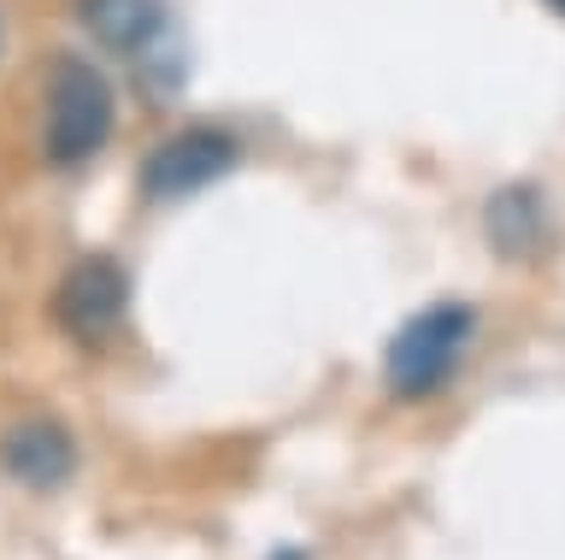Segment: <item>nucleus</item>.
<instances>
[{
	"label": "nucleus",
	"instance_id": "nucleus-1",
	"mask_svg": "<svg viewBox=\"0 0 565 560\" xmlns=\"http://www.w3.org/2000/svg\"><path fill=\"white\" fill-rule=\"evenodd\" d=\"M477 337V313L459 307V302H441V307H424L418 319L401 325V337L388 342V383L395 395H430L454 378L459 355L471 348Z\"/></svg>",
	"mask_w": 565,
	"mask_h": 560
},
{
	"label": "nucleus",
	"instance_id": "nucleus-2",
	"mask_svg": "<svg viewBox=\"0 0 565 560\" xmlns=\"http://www.w3.org/2000/svg\"><path fill=\"white\" fill-rule=\"evenodd\" d=\"M113 136V83L83 60H60L47 83V160L83 166Z\"/></svg>",
	"mask_w": 565,
	"mask_h": 560
},
{
	"label": "nucleus",
	"instance_id": "nucleus-3",
	"mask_svg": "<svg viewBox=\"0 0 565 560\" xmlns=\"http://www.w3.org/2000/svg\"><path fill=\"white\" fill-rule=\"evenodd\" d=\"M242 160V142L230 130H212V125H194V130H177L166 136L148 166H141V189H148L153 201H189L212 189L218 178H230Z\"/></svg>",
	"mask_w": 565,
	"mask_h": 560
},
{
	"label": "nucleus",
	"instance_id": "nucleus-4",
	"mask_svg": "<svg viewBox=\"0 0 565 560\" xmlns=\"http://www.w3.org/2000/svg\"><path fill=\"white\" fill-rule=\"evenodd\" d=\"M124 307H130V277H124L118 260H77L65 272L60 295H53V319H60L77 342H100L124 325Z\"/></svg>",
	"mask_w": 565,
	"mask_h": 560
},
{
	"label": "nucleus",
	"instance_id": "nucleus-5",
	"mask_svg": "<svg viewBox=\"0 0 565 560\" xmlns=\"http://www.w3.org/2000/svg\"><path fill=\"white\" fill-rule=\"evenodd\" d=\"M0 466L30 489H53V484L71 478L77 448H71L65 425H53V419H24V425H12L0 436Z\"/></svg>",
	"mask_w": 565,
	"mask_h": 560
},
{
	"label": "nucleus",
	"instance_id": "nucleus-6",
	"mask_svg": "<svg viewBox=\"0 0 565 560\" xmlns=\"http://www.w3.org/2000/svg\"><path fill=\"white\" fill-rule=\"evenodd\" d=\"M77 19H83V30L100 47H113V54H136V47H148L159 36L166 7H159V0H77Z\"/></svg>",
	"mask_w": 565,
	"mask_h": 560
},
{
	"label": "nucleus",
	"instance_id": "nucleus-7",
	"mask_svg": "<svg viewBox=\"0 0 565 560\" xmlns=\"http://www.w3.org/2000/svg\"><path fill=\"white\" fill-rule=\"evenodd\" d=\"M489 236L507 260L542 254L547 236H554V224H547V207H542L536 189H501V196L489 201Z\"/></svg>",
	"mask_w": 565,
	"mask_h": 560
},
{
	"label": "nucleus",
	"instance_id": "nucleus-8",
	"mask_svg": "<svg viewBox=\"0 0 565 560\" xmlns=\"http://www.w3.org/2000/svg\"><path fill=\"white\" fill-rule=\"evenodd\" d=\"M547 7H554V12H559V19H565V0H547Z\"/></svg>",
	"mask_w": 565,
	"mask_h": 560
},
{
	"label": "nucleus",
	"instance_id": "nucleus-9",
	"mask_svg": "<svg viewBox=\"0 0 565 560\" xmlns=\"http://www.w3.org/2000/svg\"><path fill=\"white\" fill-rule=\"evenodd\" d=\"M277 560H307V554H277Z\"/></svg>",
	"mask_w": 565,
	"mask_h": 560
}]
</instances>
